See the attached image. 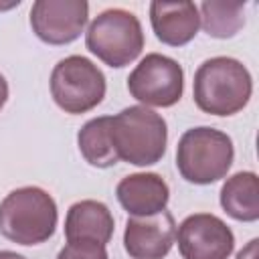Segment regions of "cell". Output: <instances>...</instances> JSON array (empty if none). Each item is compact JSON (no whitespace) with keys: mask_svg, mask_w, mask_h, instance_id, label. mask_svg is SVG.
Returning a JSON list of instances; mask_svg holds the SVG:
<instances>
[{"mask_svg":"<svg viewBox=\"0 0 259 259\" xmlns=\"http://www.w3.org/2000/svg\"><path fill=\"white\" fill-rule=\"evenodd\" d=\"M253 93L249 69L233 57L206 59L194 73L192 97L200 111L210 115H233L241 111Z\"/></svg>","mask_w":259,"mask_h":259,"instance_id":"cell-1","label":"cell"},{"mask_svg":"<svg viewBox=\"0 0 259 259\" xmlns=\"http://www.w3.org/2000/svg\"><path fill=\"white\" fill-rule=\"evenodd\" d=\"M109 138L117 160L134 166H152L166 154L168 125L150 107L132 105L111 115Z\"/></svg>","mask_w":259,"mask_h":259,"instance_id":"cell-2","label":"cell"},{"mask_svg":"<svg viewBox=\"0 0 259 259\" xmlns=\"http://www.w3.org/2000/svg\"><path fill=\"white\" fill-rule=\"evenodd\" d=\"M57 202L38 186H22L0 202V233L18 245H40L57 229Z\"/></svg>","mask_w":259,"mask_h":259,"instance_id":"cell-3","label":"cell"},{"mask_svg":"<svg viewBox=\"0 0 259 259\" xmlns=\"http://www.w3.org/2000/svg\"><path fill=\"white\" fill-rule=\"evenodd\" d=\"M233 158V140L225 132L208 125L186 130L176 148V168L192 184H212L225 178Z\"/></svg>","mask_w":259,"mask_h":259,"instance_id":"cell-4","label":"cell"},{"mask_svg":"<svg viewBox=\"0 0 259 259\" xmlns=\"http://www.w3.org/2000/svg\"><path fill=\"white\" fill-rule=\"evenodd\" d=\"M85 47L105 65L121 69L142 55V24L130 10L107 8L99 12L89 24L85 32Z\"/></svg>","mask_w":259,"mask_h":259,"instance_id":"cell-5","label":"cell"},{"mask_svg":"<svg viewBox=\"0 0 259 259\" xmlns=\"http://www.w3.org/2000/svg\"><path fill=\"white\" fill-rule=\"evenodd\" d=\"M105 75L81 55L61 59L51 73V95L55 103L71 115L87 113L105 97Z\"/></svg>","mask_w":259,"mask_h":259,"instance_id":"cell-6","label":"cell"},{"mask_svg":"<svg viewBox=\"0 0 259 259\" xmlns=\"http://www.w3.org/2000/svg\"><path fill=\"white\" fill-rule=\"evenodd\" d=\"M127 91L144 107H172L184 91V71L178 61L148 53L127 77Z\"/></svg>","mask_w":259,"mask_h":259,"instance_id":"cell-7","label":"cell"},{"mask_svg":"<svg viewBox=\"0 0 259 259\" xmlns=\"http://www.w3.org/2000/svg\"><path fill=\"white\" fill-rule=\"evenodd\" d=\"M176 241L182 259H229L235 249L233 231L210 212L186 217L176 227Z\"/></svg>","mask_w":259,"mask_h":259,"instance_id":"cell-8","label":"cell"},{"mask_svg":"<svg viewBox=\"0 0 259 259\" xmlns=\"http://www.w3.org/2000/svg\"><path fill=\"white\" fill-rule=\"evenodd\" d=\"M87 16L85 0H36L30 8V26L47 45H69L83 32Z\"/></svg>","mask_w":259,"mask_h":259,"instance_id":"cell-9","label":"cell"},{"mask_svg":"<svg viewBox=\"0 0 259 259\" xmlns=\"http://www.w3.org/2000/svg\"><path fill=\"white\" fill-rule=\"evenodd\" d=\"M176 241L172 212L130 217L123 231V247L132 259H164Z\"/></svg>","mask_w":259,"mask_h":259,"instance_id":"cell-10","label":"cell"},{"mask_svg":"<svg viewBox=\"0 0 259 259\" xmlns=\"http://www.w3.org/2000/svg\"><path fill=\"white\" fill-rule=\"evenodd\" d=\"M150 22L160 42L168 47H184L196 36L200 16L194 2L154 0L150 4Z\"/></svg>","mask_w":259,"mask_h":259,"instance_id":"cell-11","label":"cell"},{"mask_svg":"<svg viewBox=\"0 0 259 259\" xmlns=\"http://www.w3.org/2000/svg\"><path fill=\"white\" fill-rule=\"evenodd\" d=\"M115 196L132 217H150L166 210L170 188L156 172H136L119 180Z\"/></svg>","mask_w":259,"mask_h":259,"instance_id":"cell-12","label":"cell"},{"mask_svg":"<svg viewBox=\"0 0 259 259\" xmlns=\"http://www.w3.org/2000/svg\"><path fill=\"white\" fill-rule=\"evenodd\" d=\"M113 214L99 200H79L69 206L65 219V239L67 243L93 241L107 245L113 235Z\"/></svg>","mask_w":259,"mask_h":259,"instance_id":"cell-13","label":"cell"},{"mask_svg":"<svg viewBox=\"0 0 259 259\" xmlns=\"http://www.w3.org/2000/svg\"><path fill=\"white\" fill-rule=\"evenodd\" d=\"M221 206L229 217L243 223L259 219V182L255 172H237L221 188Z\"/></svg>","mask_w":259,"mask_h":259,"instance_id":"cell-14","label":"cell"},{"mask_svg":"<svg viewBox=\"0 0 259 259\" xmlns=\"http://www.w3.org/2000/svg\"><path fill=\"white\" fill-rule=\"evenodd\" d=\"M109 121H111V115L93 117L77 134L81 156L85 158V162H89L95 168H109L119 162L111 146Z\"/></svg>","mask_w":259,"mask_h":259,"instance_id":"cell-15","label":"cell"},{"mask_svg":"<svg viewBox=\"0 0 259 259\" xmlns=\"http://www.w3.org/2000/svg\"><path fill=\"white\" fill-rule=\"evenodd\" d=\"M198 16L206 34L214 38H229L237 34L239 28L245 24V4L243 2H202Z\"/></svg>","mask_w":259,"mask_h":259,"instance_id":"cell-16","label":"cell"},{"mask_svg":"<svg viewBox=\"0 0 259 259\" xmlns=\"http://www.w3.org/2000/svg\"><path fill=\"white\" fill-rule=\"evenodd\" d=\"M57 259H109L105 245L93 243V241H77V243H67Z\"/></svg>","mask_w":259,"mask_h":259,"instance_id":"cell-17","label":"cell"},{"mask_svg":"<svg viewBox=\"0 0 259 259\" xmlns=\"http://www.w3.org/2000/svg\"><path fill=\"white\" fill-rule=\"evenodd\" d=\"M6 99H8V81H6L4 75L0 73V109L4 107Z\"/></svg>","mask_w":259,"mask_h":259,"instance_id":"cell-18","label":"cell"},{"mask_svg":"<svg viewBox=\"0 0 259 259\" xmlns=\"http://www.w3.org/2000/svg\"><path fill=\"white\" fill-rule=\"evenodd\" d=\"M0 259H26V257H22L14 251H0Z\"/></svg>","mask_w":259,"mask_h":259,"instance_id":"cell-19","label":"cell"}]
</instances>
